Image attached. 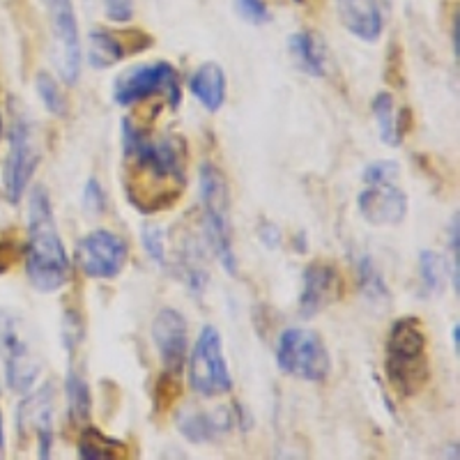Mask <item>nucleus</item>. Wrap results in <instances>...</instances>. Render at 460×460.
Instances as JSON below:
<instances>
[{
  "instance_id": "1",
  "label": "nucleus",
  "mask_w": 460,
  "mask_h": 460,
  "mask_svg": "<svg viewBox=\"0 0 460 460\" xmlns=\"http://www.w3.org/2000/svg\"><path fill=\"white\" fill-rule=\"evenodd\" d=\"M122 187L141 215H157L182 199L187 189V143L180 137H150L122 120Z\"/></svg>"
},
{
  "instance_id": "2",
  "label": "nucleus",
  "mask_w": 460,
  "mask_h": 460,
  "mask_svg": "<svg viewBox=\"0 0 460 460\" xmlns=\"http://www.w3.org/2000/svg\"><path fill=\"white\" fill-rule=\"evenodd\" d=\"M26 274L37 293H58L69 279V256L58 233L51 199L42 184L28 194V256Z\"/></svg>"
},
{
  "instance_id": "3",
  "label": "nucleus",
  "mask_w": 460,
  "mask_h": 460,
  "mask_svg": "<svg viewBox=\"0 0 460 460\" xmlns=\"http://www.w3.org/2000/svg\"><path fill=\"white\" fill-rule=\"evenodd\" d=\"M385 373L389 387L401 398L419 396L429 385V339L419 318L405 315L392 324L387 336Z\"/></svg>"
},
{
  "instance_id": "4",
  "label": "nucleus",
  "mask_w": 460,
  "mask_h": 460,
  "mask_svg": "<svg viewBox=\"0 0 460 460\" xmlns=\"http://www.w3.org/2000/svg\"><path fill=\"white\" fill-rule=\"evenodd\" d=\"M200 208H203V230L208 246L226 274L237 277V256L233 246V221H230L228 180L215 164H203L199 171Z\"/></svg>"
},
{
  "instance_id": "5",
  "label": "nucleus",
  "mask_w": 460,
  "mask_h": 460,
  "mask_svg": "<svg viewBox=\"0 0 460 460\" xmlns=\"http://www.w3.org/2000/svg\"><path fill=\"white\" fill-rule=\"evenodd\" d=\"M277 367L297 380L323 382L332 373V357L318 332L290 327L277 341Z\"/></svg>"
},
{
  "instance_id": "6",
  "label": "nucleus",
  "mask_w": 460,
  "mask_h": 460,
  "mask_svg": "<svg viewBox=\"0 0 460 460\" xmlns=\"http://www.w3.org/2000/svg\"><path fill=\"white\" fill-rule=\"evenodd\" d=\"M155 94L166 97L171 109H178L182 102L180 93V76L171 63L157 60V63L137 65V67L122 72L113 85V102L118 106H129L137 102L150 100Z\"/></svg>"
},
{
  "instance_id": "7",
  "label": "nucleus",
  "mask_w": 460,
  "mask_h": 460,
  "mask_svg": "<svg viewBox=\"0 0 460 460\" xmlns=\"http://www.w3.org/2000/svg\"><path fill=\"white\" fill-rule=\"evenodd\" d=\"M189 387L205 398L233 392V377L224 359V343L217 327L205 324L189 357Z\"/></svg>"
},
{
  "instance_id": "8",
  "label": "nucleus",
  "mask_w": 460,
  "mask_h": 460,
  "mask_svg": "<svg viewBox=\"0 0 460 460\" xmlns=\"http://www.w3.org/2000/svg\"><path fill=\"white\" fill-rule=\"evenodd\" d=\"M44 12L49 16V26L53 35V63H56L60 79L67 85H74L81 76V63H84V51H81V32L76 12H74L72 0H42Z\"/></svg>"
},
{
  "instance_id": "9",
  "label": "nucleus",
  "mask_w": 460,
  "mask_h": 460,
  "mask_svg": "<svg viewBox=\"0 0 460 460\" xmlns=\"http://www.w3.org/2000/svg\"><path fill=\"white\" fill-rule=\"evenodd\" d=\"M129 261V246L111 230H93L76 246V265L81 272L97 281L120 277Z\"/></svg>"
},
{
  "instance_id": "10",
  "label": "nucleus",
  "mask_w": 460,
  "mask_h": 460,
  "mask_svg": "<svg viewBox=\"0 0 460 460\" xmlns=\"http://www.w3.org/2000/svg\"><path fill=\"white\" fill-rule=\"evenodd\" d=\"M37 164H40V152L32 141L31 127L23 118H19L12 125L10 155L5 159V166H3V187H5V196L10 203H19L22 196L26 194Z\"/></svg>"
},
{
  "instance_id": "11",
  "label": "nucleus",
  "mask_w": 460,
  "mask_h": 460,
  "mask_svg": "<svg viewBox=\"0 0 460 460\" xmlns=\"http://www.w3.org/2000/svg\"><path fill=\"white\" fill-rule=\"evenodd\" d=\"M0 355L5 359L7 385L16 394H28L40 376V364L31 357L28 343L16 327L14 318L0 311Z\"/></svg>"
},
{
  "instance_id": "12",
  "label": "nucleus",
  "mask_w": 460,
  "mask_h": 460,
  "mask_svg": "<svg viewBox=\"0 0 460 460\" xmlns=\"http://www.w3.org/2000/svg\"><path fill=\"white\" fill-rule=\"evenodd\" d=\"M343 297V277L332 262L314 261L302 274L299 315L314 318Z\"/></svg>"
},
{
  "instance_id": "13",
  "label": "nucleus",
  "mask_w": 460,
  "mask_h": 460,
  "mask_svg": "<svg viewBox=\"0 0 460 460\" xmlns=\"http://www.w3.org/2000/svg\"><path fill=\"white\" fill-rule=\"evenodd\" d=\"M152 343L157 348L164 371L180 376L189 348L187 318L178 309L159 311L152 320Z\"/></svg>"
},
{
  "instance_id": "14",
  "label": "nucleus",
  "mask_w": 460,
  "mask_h": 460,
  "mask_svg": "<svg viewBox=\"0 0 460 460\" xmlns=\"http://www.w3.org/2000/svg\"><path fill=\"white\" fill-rule=\"evenodd\" d=\"M88 63L93 69H109L131 53L150 49L152 37L143 31L113 32L106 28H94L88 35Z\"/></svg>"
},
{
  "instance_id": "15",
  "label": "nucleus",
  "mask_w": 460,
  "mask_h": 460,
  "mask_svg": "<svg viewBox=\"0 0 460 460\" xmlns=\"http://www.w3.org/2000/svg\"><path fill=\"white\" fill-rule=\"evenodd\" d=\"M361 219L371 226H398L408 217V196L396 184H367L357 196Z\"/></svg>"
},
{
  "instance_id": "16",
  "label": "nucleus",
  "mask_w": 460,
  "mask_h": 460,
  "mask_svg": "<svg viewBox=\"0 0 460 460\" xmlns=\"http://www.w3.org/2000/svg\"><path fill=\"white\" fill-rule=\"evenodd\" d=\"M19 435L26 438L28 433L35 435L40 458L51 456L53 445V385H47L37 394H31L19 405Z\"/></svg>"
},
{
  "instance_id": "17",
  "label": "nucleus",
  "mask_w": 460,
  "mask_h": 460,
  "mask_svg": "<svg viewBox=\"0 0 460 460\" xmlns=\"http://www.w3.org/2000/svg\"><path fill=\"white\" fill-rule=\"evenodd\" d=\"M389 0H336V14L345 31L361 42H377L387 23Z\"/></svg>"
},
{
  "instance_id": "18",
  "label": "nucleus",
  "mask_w": 460,
  "mask_h": 460,
  "mask_svg": "<svg viewBox=\"0 0 460 460\" xmlns=\"http://www.w3.org/2000/svg\"><path fill=\"white\" fill-rule=\"evenodd\" d=\"M235 421V414L230 408H221L217 412H180L178 414V429L184 439L194 442V445H205V442H215L230 433Z\"/></svg>"
},
{
  "instance_id": "19",
  "label": "nucleus",
  "mask_w": 460,
  "mask_h": 460,
  "mask_svg": "<svg viewBox=\"0 0 460 460\" xmlns=\"http://www.w3.org/2000/svg\"><path fill=\"white\" fill-rule=\"evenodd\" d=\"M373 115H376L377 131H380V138L385 146L398 147L402 143V138L408 137V131L412 129V109L402 106L401 111H396L394 104L392 93H377L373 97Z\"/></svg>"
},
{
  "instance_id": "20",
  "label": "nucleus",
  "mask_w": 460,
  "mask_h": 460,
  "mask_svg": "<svg viewBox=\"0 0 460 460\" xmlns=\"http://www.w3.org/2000/svg\"><path fill=\"white\" fill-rule=\"evenodd\" d=\"M290 53L299 72L314 79H324L330 74V51L323 35L315 31H299L290 35Z\"/></svg>"
},
{
  "instance_id": "21",
  "label": "nucleus",
  "mask_w": 460,
  "mask_h": 460,
  "mask_svg": "<svg viewBox=\"0 0 460 460\" xmlns=\"http://www.w3.org/2000/svg\"><path fill=\"white\" fill-rule=\"evenodd\" d=\"M352 265H355L357 288L364 295V299L371 302L373 306H377V309H387L389 304H392V290H389L385 274L380 272L377 262L368 253L359 252L352 256Z\"/></svg>"
},
{
  "instance_id": "22",
  "label": "nucleus",
  "mask_w": 460,
  "mask_h": 460,
  "mask_svg": "<svg viewBox=\"0 0 460 460\" xmlns=\"http://www.w3.org/2000/svg\"><path fill=\"white\" fill-rule=\"evenodd\" d=\"M189 90L205 111L217 113L226 102V74L217 63H203L189 81Z\"/></svg>"
},
{
  "instance_id": "23",
  "label": "nucleus",
  "mask_w": 460,
  "mask_h": 460,
  "mask_svg": "<svg viewBox=\"0 0 460 460\" xmlns=\"http://www.w3.org/2000/svg\"><path fill=\"white\" fill-rule=\"evenodd\" d=\"M79 456L85 460H125L129 458V447L97 429H81Z\"/></svg>"
},
{
  "instance_id": "24",
  "label": "nucleus",
  "mask_w": 460,
  "mask_h": 460,
  "mask_svg": "<svg viewBox=\"0 0 460 460\" xmlns=\"http://www.w3.org/2000/svg\"><path fill=\"white\" fill-rule=\"evenodd\" d=\"M65 396H67V410L69 419L74 424H84L88 421L90 412H93V398H90L88 382L79 376V373L69 368L67 377H65Z\"/></svg>"
},
{
  "instance_id": "25",
  "label": "nucleus",
  "mask_w": 460,
  "mask_h": 460,
  "mask_svg": "<svg viewBox=\"0 0 460 460\" xmlns=\"http://www.w3.org/2000/svg\"><path fill=\"white\" fill-rule=\"evenodd\" d=\"M445 258L435 252H421L419 253V274H421V283H424L426 295H439L445 288Z\"/></svg>"
},
{
  "instance_id": "26",
  "label": "nucleus",
  "mask_w": 460,
  "mask_h": 460,
  "mask_svg": "<svg viewBox=\"0 0 460 460\" xmlns=\"http://www.w3.org/2000/svg\"><path fill=\"white\" fill-rule=\"evenodd\" d=\"M35 90L40 94V100H42L44 109L49 111L51 115H58V118H63L67 113V100H65V93L60 88L56 79H53L49 72H37L35 76Z\"/></svg>"
},
{
  "instance_id": "27",
  "label": "nucleus",
  "mask_w": 460,
  "mask_h": 460,
  "mask_svg": "<svg viewBox=\"0 0 460 460\" xmlns=\"http://www.w3.org/2000/svg\"><path fill=\"white\" fill-rule=\"evenodd\" d=\"M180 392H182V387H180L178 373L164 371L159 376L157 385H155V410L159 414L168 412L172 408V402L180 398Z\"/></svg>"
},
{
  "instance_id": "28",
  "label": "nucleus",
  "mask_w": 460,
  "mask_h": 460,
  "mask_svg": "<svg viewBox=\"0 0 460 460\" xmlns=\"http://www.w3.org/2000/svg\"><path fill=\"white\" fill-rule=\"evenodd\" d=\"M141 242L143 249H146L147 258H150L155 265L164 267L166 265V235L164 230L155 224H146L141 228Z\"/></svg>"
},
{
  "instance_id": "29",
  "label": "nucleus",
  "mask_w": 460,
  "mask_h": 460,
  "mask_svg": "<svg viewBox=\"0 0 460 460\" xmlns=\"http://www.w3.org/2000/svg\"><path fill=\"white\" fill-rule=\"evenodd\" d=\"M449 256L451 262L447 267V272L451 277V288H454L456 293L460 290V219L458 215L454 212L449 224Z\"/></svg>"
},
{
  "instance_id": "30",
  "label": "nucleus",
  "mask_w": 460,
  "mask_h": 460,
  "mask_svg": "<svg viewBox=\"0 0 460 460\" xmlns=\"http://www.w3.org/2000/svg\"><path fill=\"white\" fill-rule=\"evenodd\" d=\"M233 5L242 22L252 23V26H265L272 19L265 0H233Z\"/></svg>"
},
{
  "instance_id": "31",
  "label": "nucleus",
  "mask_w": 460,
  "mask_h": 460,
  "mask_svg": "<svg viewBox=\"0 0 460 460\" xmlns=\"http://www.w3.org/2000/svg\"><path fill=\"white\" fill-rule=\"evenodd\" d=\"M398 172H401V166L392 159H377V162L368 164L367 171H364V182L367 184H389L396 182Z\"/></svg>"
},
{
  "instance_id": "32",
  "label": "nucleus",
  "mask_w": 460,
  "mask_h": 460,
  "mask_svg": "<svg viewBox=\"0 0 460 460\" xmlns=\"http://www.w3.org/2000/svg\"><path fill=\"white\" fill-rule=\"evenodd\" d=\"M81 205L88 212L90 217H100L104 215L106 209V191L100 182L94 178H90L84 187V199H81Z\"/></svg>"
},
{
  "instance_id": "33",
  "label": "nucleus",
  "mask_w": 460,
  "mask_h": 460,
  "mask_svg": "<svg viewBox=\"0 0 460 460\" xmlns=\"http://www.w3.org/2000/svg\"><path fill=\"white\" fill-rule=\"evenodd\" d=\"M84 341V323H81V315L76 311H67L63 318V345L69 355L76 352V348Z\"/></svg>"
},
{
  "instance_id": "34",
  "label": "nucleus",
  "mask_w": 460,
  "mask_h": 460,
  "mask_svg": "<svg viewBox=\"0 0 460 460\" xmlns=\"http://www.w3.org/2000/svg\"><path fill=\"white\" fill-rule=\"evenodd\" d=\"M104 12L111 22L127 23L134 19V0H104Z\"/></svg>"
},
{
  "instance_id": "35",
  "label": "nucleus",
  "mask_w": 460,
  "mask_h": 460,
  "mask_svg": "<svg viewBox=\"0 0 460 460\" xmlns=\"http://www.w3.org/2000/svg\"><path fill=\"white\" fill-rule=\"evenodd\" d=\"M258 235H261L262 246H267V249H277L281 244V230L272 224H262L261 230H258Z\"/></svg>"
},
{
  "instance_id": "36",
  "label": "nucleus",
  "mask_w": 460,
  "mask_h": 460,
  "mask_svg": "<svg viewBox=\"0 0 460 460\" xmlns=\"http://www.w3.org/2000/svg\"><path fill=\"white\" fill-rule=\"evenodd\" d=\"M451 49H454L456 60H458V53H460V42H458V14H454V26H451Z\"/></svg>"
},
{
  "instance_id": "37",
  "label": "nucleus",
  "mask_w": 460,
  "mask_h": 460,
  "mask_svg": "<svg viewBox=\"0 0 460 460\" xmlns=\"http://www.w3.org/2000/svg\"><path fill=\"white\" fill-rule=\"evenodd\" d=\"M454 348H456V355L460 352V324H454Z\"/></svg>"
},
{
  "instance_id": "38",
  "label": "nucleus",
  "mask_w": 460,
  "mask_h": 460,
  "mask_svg": "<svg viewBox=\"0 0 460 460\" xmlns=\"http://www.w3.org/2000/svg\"><path fill=\"white\" fill-rule=\"evenodd\" d=\"M5 454V430H3V417H0V456Z\"/></svg>"
},
{
  "instance_id": "39",
  "label": "nucleus",
  "mask_w": 460,
  "mask_h": 460,
  "mask_svg": "<svg viewBox=\"0 0 460 460\" xmlns=\"http://www.w3.org/2000/svg\"><path fill=\"white\" fill-rule=\"evenodd\" d=\"M3 129H5V125H3V115H0V141H3Z\"/></svg>"
}]
</instances>
